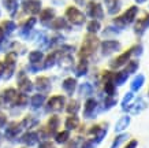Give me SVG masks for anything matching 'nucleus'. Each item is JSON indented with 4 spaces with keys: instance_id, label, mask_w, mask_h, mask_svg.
Masks as SVG:
<instances>
[{
    "instance_id": "1",
    "label": "nucleus",
    "mask_w": 149,
    "mask_h": 148,
    "mask_svg": "<svg viewBox=\"0 0 149 148\" xmlns=\"http://www.w3.org/2000/svg\"><path fill=\"white\" fill-rule=\"evenodd\" d=\"M137 14H138V7H137V6H131L130 8L126 10V13L123 14V15L116 17V18L113 19V25H115V27H118V29H125L127 25H130V23L134 22Z\"/></svg>"
},
{
    "instance_id": "2",
    "label": "nucleus",
    "mask_w": 149,
    "mask_h": 148,
    "mask_svg": "<svg viewBox=\"0 0 149 148\" xmlns=\"http://www.w3.org/2000/svg\"><path fill=\"white\" fill-rule=\"evenodd\" d=\"M97 47H99V40L95 36H86L85 41H84V44L81 47V51H79V56L82 59H85L86 56L93 54L97 49Z\"/></svg>"
},
{
    "instance_id": "3",
    "label": "nucleus",
    "mask_w": 149,
    "mask_h": 148,
    "mask_svg": "<svg viewBox=\"0 0 149 148\" xmlns=\"http://www.w3.org/2000/svg\"><path fill=\"white\" fill-rule=\"evenodd\" d=\"M66 17H67L68 21L71 23H74V25H82V23L85 22V15H84L77 7H72V6L67 7V10H66Z\"/></svg>"
},
{
    "instance_id": "4",
    "label": "nucleus",
    "mask_w": 149,
    "mask_h": 148,
    "mask_svg": "<svg viewBox=\"0 0 149 148\" xmlns=\"http://www.w3.org/2000/svg\"><path fill=\"white\" fill-rule=\"evenodd\" d=\"M122 48L120 43L116 40H105L101 43V51H103V55L107 56V55H111L113 52H116Z\"/></svg>"
},
{
    "instance_id": "5",
    "label": "nucleus",
    "mask_w": 149,
    "mask_h": 148,
    "mask_svg": "<svg viewBox=\"0 0 149 148\" xmlns=\"http://www.w3.org/2000/svg\"><path fill=\"white\" fill-rule=\"evenodd\" d=\"M88 15H89L92 19H96V21L103 19L104 11H103V7H101V4H99V3H95V1H91V3L88 4Z\"/></svg>"
},
{
    "instance_id": "6",
    "label": "nucleus",
    "mask_w": 149,
    "mask_h": 148,
    "mask_svg": "<svg viewBox=\"0 0 149 148\" xmlns=\"http://www.w3.org/2000/svg\"><path fill=\"white\" fill-rule=\"evenodd\" d=\"M149 27V14H145L142 18L137 19L136 26H134V32L137 36H142L145 33V30H148Z\"/></svg>"
},
{
    "instance_id": "7",
    "label": "nucleus",
    "mask_w": 149,
    "mask_h": 148,
    "mask_svg": "<svg viewBox=\"0 0 149 148\" xmlns=\"http://www.w3.org/2000/svg\"><path fill=\"white\" fill-rule=\"evenodd\" d=\"M41 10V1L40 0H26L23 1V11L27 14H38Z\"/></svg>"
},
{
    "instance_id": "8",
    "label": "nucleus",
    "mask_w": 149,
    "mask_h": 148,
    "mask_svg": "<svg viewBox=\"0 0 149 148\" xmlns=\"http://www.w3.org/2000/svg\"><path fill=\"white\" fill-rule=\"evenodd\" d=\"M64 107V97L63 96H52L49 99V102H48V110L49 111H59V110H62Z\"/></svg>"
},
{
    "instance_id": "9",
    "label": "nucleus",
    "mask_w": 149,
    "mask_h": 148,
    "mask_svg": "<svg viewBox=\"0 0 149 148\" xmlns=\"http://www.w3.org/2000/svg\"><path fill=\"white\" fill-rule=\"evenodd\" d=\"M130 56H131V49H129V51H126V52H123L122 55H119L116 59H113L112 62H111V67L112 69L123 67V66L129 62Z\"/></svg>"
},
{
    "instance_id": "10",
    "label": "nucleus",
    "mask_w": 149,
    "mask_h": 148,
    "mask_svg": "<svg viewBox=\"0 0 149 148\" xmlns=\"http://www.w3.org/2000/svg\"><path fill=\"white\" fill-rule=\"evenodd\" d=\"M96 108H97V103L95 99H88L85 103V110H84V115L85 118H93L95 117Z\"/></svg>"
},
{
    "instance_id": "11",
    "label": "nucleus",
    "mask_w": 149,
    "mask_h": 148,
    "mask_svg": "<svg viewBox=\"0 0 149 148\" xmlns=\"http://www.w3.org/2000/svg\"><path fill=\"white\" fill-rule=\"evenodd\" d=\"M18 84H19V88H21V90H23V92H30V90L33 89L32 82L27 80V77H25V73H23V72L19 73Z\"/></svg>"
},
{
    "instance_id": "12",
    "label": "nucleus",
    "mask_w": 149,
    "mask_h": 148,
    "mask_svg": "<svg viewBox=\"0 0 149 148\" xmlns=\"http://www.w3.org/2000/svg\"><path fill=\"white\" fill-rule=\"evenodd\" d=\"M17 90L13 89V88H8V89H6L3 93H1V100L4 102L6 104L8 103H13V102H15V99H17Z\"/></svg>"
},
{
    "instance_id": "13",
    "label": "nucleus",
    "mask_w": 149,
    "mask_h": 148,
    "mask_svg": "<svg viewBox=\"0 0 149 148\" xmlns=\"http://www.w3.org/2000/svg\"><path fill=\"white\" fill-rule=\"evenodd\" d=\"M145 108H146V103H145V100L142 97H138L136 103L133 104V106H130L127 111H131L133 114H140V112L142 111V110H145Z\"/></svg>"
},
{
    "instance_id": "14",
    "label": "nucleus",
    "mask_w": 149,
    "mask_h": 148,
    "mask_svg": "<svg viewBox=\"0 0 149 148\" xmlns=\"http://www.w3.org/2000/svg\"><path fill=\"white\" fill-rule=\"evenodd\" d=\"M104 1H105V6H107L108 13L111 15L119 13V10H120V0H104Z\"/></svg>"
},
{
    "instance_id": "15",
    "label": "nucleus",
    "mask_w": 149,
    "mask_h": 148,
    "mask_svg": "<svg viewBox=\"0 0 149 148\" xmlns=\"http://www.w3.org/2000/svg\"><path fill=\"white\" fill-rule=\"evenodd\" d=\"M129 125H130V117H129V115H125V117H122L116 122V125H115V132H116V133H120V132H123Z\"/></svg>"
},
{
    "instance_id": "16",
    "label": "nucleus",
    "mask_w": 149,
    "mask_h": 148,
    "mask_svg": "<svg viewBox=\"0 0 149 148\" xmlns=\"http://www.w3.org/2000/svg\"><path fill=\"white\" fill-rule=\"evenodd\" d=\"M55 18V11L52 8H45L41 11V15H40V19L41 22L44 23V25H47V23L49 22V21H52V19Z\"/></svg>"
},
{
    "instance_id": "17",
    "label": "nucleus",
    "mask_w": 149,
    "mask_h": 148,
    "mask_svg": "<svg viewBox=\"0 0 149 148\" xmlns=\"http://www.w3.org/2000/svg\"><path fill=\"white\" fill-rule=\"evenodd\" d=\"M36 88L38 90H48L51 88V82L47 77H38L36 81Z\"/></svg>"
},
{
    "instance_id": "18",
    "label": "nucleus",
    "mask_w": 149,
    "mask_h": 148,
    "mask_svg": "<svg viewBox=\"0 0 149 148\" xmlns=\"http://www.w3.org/2000/svg\"><path fill=\"white\" fill-rule=\"evenodd\" d=\"M127 77H129V74H127L125 70H123V72H119V73H115V74H113V78H112L115 86L116 85L119 86V85H122V84H125L127 80Z\"/></svg>"
},
{
    "instance_id": "19",
    "label": "nucleus",
    "mask_w": 149,
    "mask_h": 148,
    "mask_svg": "<svg viewBox=\"0 0 149 148\" xmlns=\"http://www.w3.org/2000/svg\"><path fill=\"white\" fill-rule=\"evenodd\" d=\"M75 86H77V81L74 80V78H67V80H64V82H63V89L66 90L68 95H72V93H74Z\"/></svg>"
},
{
    "instance_id": "20",
    "label": "nucleus",
    "mask_w": 149,
    "mask_h": 148,
    "mask_svg": "<svg viewBox=\"0 0 149 148\" xmlns=\"http://www.w3.org/2000/svg\"><path fill=\"white\" fill-rule=\"evenodd\" d=\"M145 82V77L142 74H138V76L131 81V92H136V90H140L141 86L144 85Z\"/></svg>"
},
{
    "instance_id": "21",
    "label": "nucleus",
    "mask_w": 149,
    "mask_h": 148,
    "mask_svg": "<svg viewBox=\"0 0 149 148\" xmlns=\"http://www.w3.org/2000/svg\"><path fill=\"white\" fill-rule=\"evenodd\" d=\"M37 140H38V136L36 133H26V135L22 137V143L27 144V145H34L37 143Z\"/></svg>"
},
{
    "instance_id": "22",
    "label": "nucleus",
    "mask_w": 149,
    "mask_h": 148,
    "mask_svg": "<svg viewBox=\"0 0 149 148\" xmlns=\"http://www.w3.org/2000/svg\"><path fill=\"white\" fill-rule=\"evenodd\" d=\"M4 7L11 15H14L18 10V1L17 0H4Z\"/></svg>"
},
{
    "instance_id": "23",
    "label": "nucleus",
    "mask_w": 149,
    "mask_h": 148,
    "mask_svg": "<svg viewBox=\"0 0 149 148\" xmlns=\"http://www.w3.org/2000/svg\"><path fill=\"white\" fill-rule=\"evenodd\" d=\"M133 99H134L133 92H129V93L125 95V97H123V100H122V110L123 111H127V110H129L131 102H133Z\"/></svg>"
},
{
    "instance_id": "24",
    "label": "nucleus",
    "mask_w": 149,
    "mask_h": 148,
    "mask_svg": "<svg viewBox=\"0 0 149 148\" xmlns=\"http://www.w3.org/2000/svg\"><path fill=\"white\" fill-rule=\"evenodd\" d=\"M86 73H88V62H86V59H81V62L77 66V76H85Z\"/></svg>"
},
{
    "instance_id": "25",
    "label": "nucleus",
    "mask_w": 149,
    "mask_h": 148,
    "mask_svg": "<svg viewBox=\"0 0 149 148\" xmlns=\"http://www.w3.org/2000/svg\"><path fill=\"white\" fill-rule=\"evenodd\" d=\"M21 128H22L21 125L13 123V125H11L8 129H7V132H6V136H7L8 139H11V137H14V136H17L19 132H21Z\"/></svg>"
},
{
    "instance_id": "26",
    "label": "nucleus",
    "mask_w": 149,
    "mask_h": 148,
    "mask_svg": "<svg viewBox=\"0 0 149 148\" xmlns=\"http://www.w3.org/2000/svg\"><path fill=\"white\" fill-rule=\"evenodd\" d=\"M78 123H79V121H78V118L75 117V115L68 117L67 119H66V128H67L68 130H70V129H75V128L78 126Z\"/></svg>"
},
{
    "instance_id": "27",
    "label": "nucleus",
    "mask_w": 149,
    "mask_h": 148,
    "mask_svg": "<svg viewBox=\"0 0 149 148\" xmlns=\"http://www.w3.org/2000/svg\"><path fill=\"white\" fill-rule=\"evenodd\" d=\"M44 102H45V97H44L42 95H34V96L32 97V106L34 108L41 107Z\"/></svg>"
},
{
    "instance_id": "28",
    "label": "nucleus",
    "mask_w": 149,
    "mask_h": 148,
    "mask_svg": "<svg viewBox=\"0 0 149 148\" xmlns=\"http://www.w3.org/2000/svg\"><path fill=\"white\" fill-rule=\"evenodd\" d=\"M100 27H101V25H100V22L96 21V19H92L91 22L88 23V32H89V33H97V32L100 30Z\"/></svg>"
},
{
    "instance_id": "29",
    "label": "nucleus",
    "mask_w": 149,
    "mask_h": 148,
    "mask_svg": "<svg viewBox=\"0 0 149 148\" xmlns=\"http://www.w3.org/2000/svg\"><path fill=\"white\" fill-rule=\"evenodd\" d=\"M41 59H42V52H40V51H33V52H30V55H29L30 63H40Z\"/></svg>"
},
{
    "instance_id": "30",
    "label": "nucleus",
    "mask_w": 149,
    "mask_h": 148,
    "mask_svg": "<svg viewBox=\"0 0 149 148\" xmlns=\"http://www.w3.org/2000/svg\"><path fill=\"white\" fill-rule=\"evenodd\" d=\"M92 92H93V88H92V85L91 84H88V82L82 84L81 88H79V93H81V96H89Z\"/></svg>"
},
{
    "instance_id": "31",
    "label": "nucleus",
    "mask_w": 149,
    "mask_h": 148,
    "mask_svg": "<svg viewBox=\"0 0 149 148\" xmlns=\"http://www.w3.org/2000/svg\"><path fill=\"white\" fill-rule=\"evenodd\" d=\"M78 110H79V103H78L77 100H71L67 106V112L74 115L75 112H78Z\"/></svg>"
},
{
    "instance_id": "32",
    "label": "nucleus",
    "mask_w": 149,
    "mask_h": 148,
    "mask_svg": "<svg viewBox=\"0 0 149 148\" xmlns=\"http://www.w3.org/2000/svg\"><path fill=\"white\" fill-rule=\"evenodd\" d=\"M34 23H36V18H29L27 19V22H25V25H23V27H22V34L29 33V32L32 30V27L34 26Z\"/></svg>"
},
{
    "instance_id": "33",
    "label": "nucleus",
    "mask_w": 149,
    "mask_h": 148,
    "mask_svg": "<svg viewBox=\"0 0 149 148\" xmlns=\"http://www.w3.org/2000/svg\"><path fill=\"white\" fill-rule=\"evenodd\" d=\"M126 65L127 66H126V69H125V72H126L127 74H133V73H136L137 69H138V66H140L138 62H136V60H134V62H127Z\"/></svg>"
},
{
    "instance_id": "34",
    "label": "nucleus",
    "mask_w": 149,
    "mask_h": 148,
    "mask_svg": "<svg viewBox=\"0 0 149 148\" xmlns=\"http://www.w3.org/2000/svg\"><path fill=\"white\" fill-rule=\"evenodd\" d=\"M52 27L54 29H63V27H67V22H66V19L63 18H56L54 21V23H52Z\"/></svg>"
},
{
    "instance_id": "35",
    "label": "nucleus",
    "mask_w": 149,
    "mask_h": 148,
    "mask_svg": "<svg viewBox=\"0 0 149 148\" xmlns=\"http://www.w3.org/2000/svg\"><path fill=\"white\" fill-rule=\"evenodd\" d=\"M55 62H56V54L48 55V56H47V59H45V63H44V66H42V67H44V69L52 67Z\"/></svg>"
},
{
    "instance_id": "36",
    "label": "nucleus",
    "mask_w": 149,
    "mask_h": 148,
    "mask_svg": "<svg viewBox=\"0 0 149 148\" xmlns=\"http://www.w3.org/2000/svg\"><path fill=\"white\" fill-rule=\"evenodd\" d=\"M115 104H116V99L113 97V96H107L105 100H104V108H105V110L113 107Z\"/></svg>"
},
{
    "instance_id": "37",
    "label": "nucleus",
    "mask_w": 149,
    "mask_h": 148,
    "mask_svg": "<svg viewBox=\"0 0 149 148\" xmlns=\"http://www.w3.org/2000/svg\"><path fill=\"white\" fill-rule=\"evenodd\" d=\"M58 125H59V118L58 117H51L49 121H48V129H49L51 132H55L56 128H58Z\"/></svg>"
},
{
    "instance_id": "38",
    "label": "nucleus",
    "mask_w": 149,
    "mask_h": 148,
    "mask_svg": "<svg viewBox=\"0 0 149 148\" xmlns=\"http://www.w3.org/2000/svg\"><path fill=\"white\" fill-rule=\"evenodd\" d=\"M1 27H3V30L7 32V33H11V32L15 29V23L13 21H4V22L1 23Z\"/></svg>"
},
{
    "instance_id": "39",
    "label": "nucleus",
    "mask_w": 149,
    "mask_h": 148,
    "mask_svg": "<svg viewBox=\"0 0 149 148\" xmlns=\"http://www.w3.org/2000/svg\"><path fill=\"white\" fill-rule=\"evenodd\" d=\"M67 140H68V132H67V130L60 132V133H58V135H56V141H58V143L63 144V143H66Z\"/></svg>"
},
{
    "instance_id": "40",
    "label": "nucleus",
    "mask_w": 149,
    "mask_h": 148,
    "mask_svg": "<svg viewBox=\"0 0 149 148\" xmlns=\"http://www.w3.org/2000/svg\"><path fill=\"white\" fill-rule=\"evenodd\" d=\"M127 139V135H120V136H118L116 139H115V141L112 143V145H111V148H119V145L125 141V140Z\"/></svg>"
},
{
    "instance_id": "41",
    "label": "nucleus",
    "mask_w": 149,
    "mask_h": 148,
    "mask_svg": "<svg viewBox=\"0 0 149 148\" xmlns=\"http://www.w3.org/2000/svg\"><path fill=\"white\" fill-rule=\"evenodd\" d=\"M60 65H62L63 67H70V66L72 65V58L66 55V56H63V58L60 59Z\"/></svg>"
},
{
    "instance_id": "42",
    "label": "nucleus",
    "mask_w": 149,
    "mask_h": 148,
    "mask_svg": "<svg viewBox=\"0 0 149 148\" xmlns=\"http://www.w3.org/2000/svg\"><path fill=\"white\" fill-rule=\"evenodd\" d=\"M130 49H131V54L136 55V56H140V55L142 54V51H144V48H142V45H141V44L134 45V47H133V48H130Z\"/></svg>"
},
{
    "instance_id": "43",
    "label": "nucleus",
    "mask_w": 149,
    "mask_h": 148,
    "mask_svg": "<svg viewBox=\"0 0 149 148\" xmlns=\"http://www.w3.org/2000/svg\"><path fill=\"white\" fill-rule=\"evenodd\" d=\"M116 33H119V29H118V27H112V26H108L104 30V34H105V36H107V34H116Z\"/></svg>"
},
{
    "instance_id": "44",
    "label": "nucleus",
    "mask_w": 149,
    "mask_h": 148,
    "mask_svg": "<svg viewBox=\"0 0 149 148\" xmlns=\"http://www.w3.org/2000/svg\"><path fill=\"white\" fill-rule=\"evenodd\" d=\"M137 145H138V141H137V140H131L125 148H137Z\"/></svg>"
},
{
    "instance_id": "45",
    "label": "nucleus",
    "mask_w": 149,
    "mask_h": 148,
    "mask_svg": "<svg viewBox=\"0 0 149 148\" xmlns=\"http://www.w3.org/2000/svg\"><path fill=\"white\" fill-rule=\"evenodd\" d=\"M40 148H55V147H54V145H52L51 143H42V144L40 145Z\"/></svg>"
},
{
    "instance_id": "46",
    "label": "nucleus",
    "mask_w": 149,
    "mask_h": 148,
    "mask_svg": "<svg viewBox=\"0 0 149 148\" xmlns=\"http://www.w3.org/2000/svg\"><path fill=\"white\" fill-rule=\"evenodd\" d=\"M6 123V115L4 114H0V126H3Z\"/></svg>"
},
{
    "instance_id": "47",
    "label": "nucleus",
    "mask_w": 149,
    "mask_h": 148,
    "mask_svg": "<svg viewBox=\"0 0 149 148\" xmlns=\"http://www.w3.org/2000/svg\"><path fill=\"white\" fill-rule=\"evenodd\" d=\"M4 73V63H1L0 62V76Z\"/></svg>"
},
{
    "instance_id": "48",
    "label": "nucleus",
    "mask_w": 149,
    "mask_h": 148,
    "mask_svg": "<svg viewBox=\"0 0 149 148\" xmlns=\"http://www.w3.org/2000/svg\"><path fill=\"white\" fill-rule=\"evenodd\" d=\"M3 36H4V30H3V27L0 26V43L3 40Z\"/></svg>"
},
{
    "instance_id": "49",
    "label": "nucleus",
    "mask_w": 149,
    "mask_h": 148,
    "mask_svg": "<svg viewBox=\"0 0 149 148\" xmlns=\"http://www.w3.org/2000/svg\"><path fill=\"white\" fill-rule=\"evenodd\" d=\"M145 1H146V0H136V3H138V4H142Z\"/></svg>"
},
{
    "instance_id": "50",
    "label": "nucleus",
    "mask_w": 149,
    "mask_h": 148,
    "mask_svg": "<svg viewBox=\"0 0 149 148\" xmlns=\"http://www.w3.org/2000/svg\"><path fill=\"white\" fill-rule=\"evenodd\" d=\"M148 95H149V92H148Z\"/></svg>"
}]
</instances>
